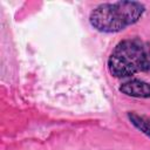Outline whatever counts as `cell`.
I'll return each mask as SVG.
<instances>
[{
  "label": "cell",
  "instance_id": "obj_1",
  "mask_svg": "<svg viewBox=\"0 0 150 150\" xmlns=\"http://www.w3.org/2000/svg\"><path fill=\"white\" fill-rule=\"evenodd\" d=\"M108 68L116 77L150 70V45L138 38L121 41L108 59Z\"/></svg>",
  "mask_w": 150,
  "mask_h": 150
},
{
  "label": "cell",
  "instance_id": "obj_2",
  "mask_svg": "<svg viewBox=\"0 0 150 150\" xmlns=\"http://www.w3.org/2000/svg\"><path fill=\"white\" fill-rule=\"evenodd\" d=\"M144 6L137 1H117L102 4L90 14L94 28L104 33H116L135 23L142 16Z\"/></svg>",
  "mask_w": 150,
  "mask_h": 150
},
{
  "label": "cell",
  "instance_id": "obj_3",
  "mask_svg": "<svg viewBox=\"0 0 150 150\" xmlns=\"http://www.w3.org/2000/svg\"><path fill=\"white\" fill-rule=\"evenodd\" d=\"M120 91H122L128 96L146 98L150 97V83L141 80H131L124 82L120 87Z\"/></svg>",
  "mask_w": 150,
  "mask_h": 150
},
{
  "label": "cell",
  "instance_id": "obj_4",
  "mask_svg": "<svg viewBox=\"0 0 150 150\" xmlns=\"http://www.w3.org/2000/svg\"><path fill=\"white\" fill-rule=\"evenodd\" d=\"M128 117H129V120L131 121V123L136 128H138L142 132H144L145 135H148L150 137V120L149 118L139 116V115H136L134 112H129Z\"/></svg>",
  "mask_w": 150,
  "mask_h": 150
}]
</instances>
